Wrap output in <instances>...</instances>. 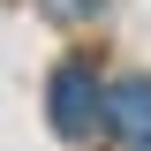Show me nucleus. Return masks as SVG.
<instances>
[{"instance_id":"f03ea898","label":"nucleus","mask_w":151,"mask_h":151,"mask_svg":"<svg viewBox=\"0 0 151 151\" xmlns=\"http://www.w3.org/2000/svg\"><path fill=\"white\" fill-rule=\"evenodd\" d=\"M98 106H106V129L121 136L129 151H151V76H129V83H113Z\"/></svg>"},{"instance_id":"7ed1b4c3","label":"nucleus","mask_w":151,"mask_h":151,"mask_svg":"<svg viewBox=\"0 0 151 151\" xmlns=\"http://www.w3.org/2000/svg\"><path fill=\"white\" fill-rule=\"evenodd\" d=\"M38 8H45L53 23H91L98 8H106V0H38Z\"/></svg>"},{"instance_id":"f257e3e1","label":"nucleus","mask_w":151,"mask_h":151,"mask_svg":"<svg viewBox=\"0 0 151 151\" xmlns=\"http://www.w3.org/2000/svg\"><path fill=\"white\" fill-rule=\"evenodd\" d=\"M45 106H53V129H60V136H83V129L98 121V68H91V60H60Z\"/></svg>"}]
</instances>
